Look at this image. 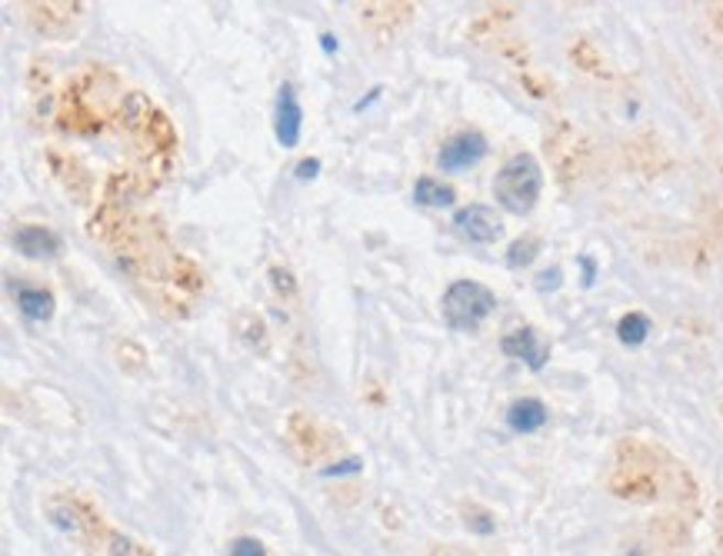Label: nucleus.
Here are the masks:
<instances>
[{
    "label": "nucleus",
    "mask_w": 723,
    "mask_h": 556,
    "mask_svg": "<svg viewBox=\"0 0 723 556\" xmlns=\"http://www.w3.org/2000/svg\"><path fill=\"white\" fill-rule=\"evenodd\" d=\"M14 247L24 254V257H31V260H51V257H57L61 254V237L54 234V231H47V227H37V224H21V227H14Z\"/></svg>",
    "instance_id": "nucleus-9"
},
{
    "label": "nucleus",
    "mask_w": 723,
    "mask_h": 556,
    "mask_svg": "<svg viewBox=\"0 0 723 556\" xmlns=\"http://www.w3.org/2000/svg\"><path fill=\"white\" fill-rule=\"evenodd\" d=\"M80 14V4H28V18L37 31L61 37V31H67V24Z\"/></svg>",
    "instance_id": "nucleus-13"
},
{
    "label": "nucleus",
    "mask_w": 723,
    "mask_h": 556,
    "mask_svg": "<svg viewBox=\"0 0 723 556\" xmlns=\"http://www.w3.org/2000/svg\"><path fill=\"white\" fill-rule=\"evenodd\" d=\"M544 423H547V407L540 400H534V397L514 400L511 410H507V426L514 433H537Z\"/></svg>",
    "instance_id": "nucleus-14"
},
{
    "label": "nucleus",
    "mask_w": 723,
    "mask_h": 556,
    "mask_svg": "<svg viewBox=\"0 0 723 556\" xmlns=\"http://www.w3.org/2000/svg\"><path fill=\"white\" fill-rule=\"evenodd\" d=\"M11 290H14L18 310H21L28 320L44 323V320L54 316L57 300H54V293H51L47 287H41V283H24V280H21V283H11Z\"/></svg>",
    "instance_id": "nucleus-12"
},
{
    "label": "nucleus",
    "mask_w": 723,
    "mask_h": 556,
    "mask_svg": "<svg viewBox=\"0 0 723 556\" xmlns=\"http://www.w3.org/2000/svg\"><path fill=\"white\" fill-rule=\"evenodd\" d=\"M484 157H488V137L480 131H460V134L443 141V147L437 154V164L450 174H460V170L476 167Z\"/></svg>",
    "instance_id": "nucleus-6"
},
{
    "label": "nucleus",
    "mask_w": 723,
    "mask_h": 556,
    "mask_svg": "<svg viewBox=\"0 0 723 556\" xmlns=\"http://www.w3.org/2000/svg\"><path fill=\"white\" fill-rule=\"evenodd\" d=\"M291 443H294V451L304 460H317V457H324L330 451V436L320 433V426L310 416H304V413L291 416Z\"/></svg>",
    "instance_id": "nucleus-10"
},
{
    "label": "nucleus",
    "mask_w": 723,
    "mask_h": 556,
    "mask_svg": "<svg viewBox=\"0 0 723 556\" xmlns=\"http://www.w3.org/2000/svg\"><path fill=\"white\" fill-rule=\"evenodd\" d=\"M497 307V297L491 293V287L476 283V280H457L447 287L440 313L447 320V326L453 330H476Z\"/></svg>",
    "instance_id": "nucleus-4"
},
{
    "label": "nucleus",
    "mask_w": 723,
    "mask_h": 556,
    "mask_svg": "<svg viewBox=\"0 0 723 556\" xmlns=\"http://www.w3.org/2000/svg\"><path fill=\"white\" fill-rule=\"evenodd\" d=\"M501 347H504L507 357H517V360L530 364L534 370H540V367L547 364V357H550L547 341L540 337V333H537L534 326H521V330L507 333V337L501 341Z\"/></svg>",
    "instance_id": "nucleus-8"
},
{
    "label": "nucleus",
    "mask_w": 723,
    "mask_h": 556,
    "mask_svg": "<svg viewBox=\"0 0 723 556\" xmlns=\"http://www.w3.org/2000/svg\"><path fill=\"white\" fill-rule=\"evenodd\" d=\"M360 467H364V464H360L357 457H350L347 464H330V467H324V477H340V474H357Z\"/></svg>",
    "instance_id": "nucleus-23"
},
{
    "label": "nucleus",
    "mask_w": 723,
    "mask_h": 556,
    "mask_svg": "<svg viewBox=\"0 0 723 556\" xmlns=\"http://www.w3.org/2000/svg\"><path fill=\"white\" fill-rule=\"evenodd\" d=\"M430 556H470V553H463V549H457V546H437Z\"/></svg>",
    "instance_id": "nucleus-26"
},
{
    "label": "nucleus",
    "mask_w": 723,
    "mask_h": 556,
    "mask_svg": "<svg viewBox=\"0 0 723 556\" xmlns=\"http://www.w3.org/2000/svg\"><path fill=\"white\" fill-rule=\"evenodd\" d=\"M537 287H540V290H554V287H560V270H557V267L544 270L540 280H537Z\"/></svg>",
    "instance_id": "nucleus-25"
},
{
    "label": "nucleus",
    "mask_w": 723,
    "mask_h": 556,
    "mask_svg": "<svg viewBox=\"0 0 723 556\" xmlns=\"http://www.w3.org/2000/svg\"><path fill=\"white\" fill-rule=\"evenodd\" d=\"M317 170H320V160H317V157H307V160H300V164H297V177H300V180H307V177L314 180V177H317Z\"/></svg>",
    "instance_id": "nucleus-24"
},
{
    "label": "nucleus",
    "mask_w": 723,
    "mask_h": 556,
    "mask_svg": "<svg viewBox=\"0 0 723 556\" xmlns=\"http://www.w3.org/2000/svg\"><path fill=\"white\" fill-rule=\"evenodd\" d=\"M300 127H304V110H300L297 90H294V84H281V93H277V118H274L277 144H281V147H297V144H300Z\"/></svg>",
    "instance_id": "nucleus-7"
},
{
    "label": "nucleus",
    "mask_w": 723,
    "mask_h": 556,
    "mask_svg": "<svg viewBox=\"0 0 723 556\" xmlns=\"http://www.w3.org/2000/svg\"><path fill=\"white\" fill-rule=\"evenodd\" d=\"M113 97H117V80L107 70H87L84 77H77L74 84H67L64 97H61V127L67 134H80V137H94L103 131V121L113 110Z\"/></svg>",
    "instance_id": "nucleus-1"
},
{
    "label": "nucleus",
    "mask_w": 723,
    "mask_h": 556,
    "mask_svg": "<svg viewBox=\"0 0 723 556\" xmlns=\"http://www.w3.org/2000/svg\"><path fill=\"white\" fill-rule=\"evenodd\" d=\"M117 364L124 367L128 374H144V367H147V357H144V351L138 347V344H131V341H124V344H117Z\"/></svg>",
    "instance_id": "nucleus-19"
},
{
    "label": "nucleus",
    "mask_w": 723,
    "mask_h": 556,
    "mask_svg": "<svg viewBox=\"0 0 723 556\" xmlns=\"http://www.w3.org/2000/svg\"><path fill=\"white\" fill-rule=\"evenodd\" d=\"M647 333H650V320H647L644 313H627V316H621V323H617V337H621V344H627V347H640V344L647 341Z\"/></svg>",
    "instance_id": "nucleus-16"
},
{
    "label": "nucleus",
    "mask_w": 723,
    "mask_h": 556,
    "mask_svg": "<svg viewBox=\"0 0 723 556\" xmlns=\"http://www.w3.org/2000/svg\"><path fill=\"white\" fill-rule=\"evenodd\" d=\"M360 18H364V24L381 37H394L397 27H404L410 18H414V4H364V11H360Z\"/></svg>",
    "instance_id": "nucleus-11"
},
{
    "label": "nucleus",
    "mask_w": 723,
    "mask_h": 556,
    "mask_svg": "<svg viewBox=\"0 0 723 556\" xmlns=\"http://www.w3.org/2000/svg\"><path fill=\"white\" fill-rule=\"evenodd\" d=\"M237 323H240L237 330H240V337L248 341V347L267 351V326H264V320H261L258 313H240Z\"/></svg>",
    "instance_id": "nucleus-17"
},
{
    "label": "nucleus",
    "mask_w": 723,
    "mask_h": 556,
    "mask_svg": "<svg viewBox=\"0 0 723 556\" xmlns=\"http://www.w3.org/2000/svg\"><path fill=\"white\" fill-rule=\"evenodd\" d=\"M494 193L497 203L514 213V216H527L540 193H544V170L537 164L534 154H514L494 177Z\"/></svg>",
    "instance_id": "nucleus-3"
},
{
    "label": "nucleus",
    "mask_w": 723,
    "mask_h": 556,
    "mask_svg": "<svg viewBox=\"0 0 723 556\" xmlns=\"http://www.w3.org/2000/svg\"><path fill=\"white\" fill-rule=\"evenodd\" d=\"M230 556H264V546L254 536H237L230 543Z\"/></svg>",
    "instance_id": "nucleus-21"
},
{
    "label": "nucleus",
    "mask_w": 723,
    "mask_h": 556,
    "mask_svg": "<svg viewBox=\"0 0 723 556\" xmlns=\"http://www.w3.org/2000/svg\"><path fill=\"white\" fill-rule=\"evenodd\" d=\"M660 480V460L644 447V443H624L617 467L611 474V493L631 500V503H650L664 493Z\"/></svg>",
    "instance_id": "nucleus-2"
},
{
    "label": "nucleus",
    "mask_w": 723,
    "mask_h": 556,
    "mask_svg": "<svg viewBox=\"0 0 723 556\" xmlns=\"http://www.w3.org/2000/svg\"><path fill=\"white\" fill-rule=\"evenodd\" d=\"M537 254H540V241L537 237H521V241H514V247H507V267L524 270L537 260Z\"/></svg>",
    "instance_id": "nucleus-18"
},
{
    "label": "nucleus",
    "mask_w": 723,
    "mask_h": 556,
    "mask_svg": "<svg viewBox=\"0 0 723 556\" xmlns=\"http://www.w3.org/2000/svg\"><path fill=\"white\" fill-rule=\"evenodd\" d=\"M453 227L470 244H497L504 237V220L497 216L494 207H484V203H470L457 210Z\"/></svg>",
    "instance_id": "nucleus-5"
},
{
    "label": "nucleus",
    "mask_w": 723,
    "mask_h": 556,
    "mask_svg": "<svg viewBox=\"0 0 723 556\" xmlns=\"http://www.w3.org/2000/svg\"><path fill=\"white\" fill-rule=\"evenodd\" d=\"M463 520H467V526H470L473 533H484V536H488V533H494V520H491L484 510H476V507H473V510H467V516H463Z\"/></svg>",
    "instance_id": "nucleus-22"
},
{
    "label": "nucleus",
    "mask_w": 723,
    "mask_h": 556,
    "mask_svg": "<svg viewBox=\"0 0 723 556\" xmlns=\"http://www.w3.org/2000/svg\"><path fill=\"white\" fill-rule=\"evenodd\" d=\"M414 200H417L420 207H450V203L457 200V193H453V187H447V184H440V180H434V177H417V184H414Z\"/></svg>",
    "instance_id": "nucleus-15"
},
{
    "label": "nucleus",
    "mask_w": 723,
    "mask_h": 556,
    "mask_svg": "<svg viewBox=\"0 0 723 556\" xmlns=\"http://www.w3.org/2000/svg\"><path fill=\"white\" fill-rule=\"evenodd\" d=\"M271 283H274V293L284 297V300L297 297V280L287 267H271Z\"/></svg>",
    "instance_id": "nucleus-20"
}]
</instances>
